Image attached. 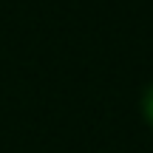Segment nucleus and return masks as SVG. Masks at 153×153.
<instances>
[{"label": "nucleus", "instance_id": "f257e3e1", "mask_svg": "<svg viewBox=\"0 0 153 153\" xmlns=\"http://www.w3.org/2000/svg\"><path fill=\"white\" fill-rule=\"evenodd\" d=\"M142 114H145V122L153 128V82L148 85V91L142 97Z\"/></svg>", "mask_w": 153, "mask_h": 153}]
</instances>
